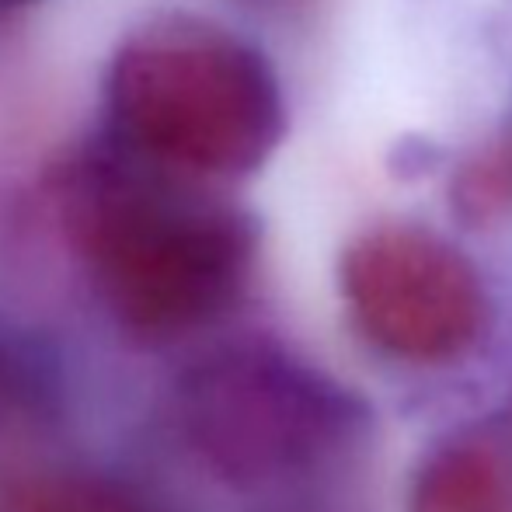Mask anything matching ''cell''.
I'll return each mask as SVG.
<instances>
[{"label":"cell","mask_w":512,"mask_h":512,"mask_svg":"<svg viewBox=\"0 0 512 512\" xmlns=\"http://www.w3.org/2000/svg\"><path fill=\"white\" fill-rule=\"evenodd\" d=\"M63 223L105 304L140 338H175L216 317L248 272L251 234L241 216L115 161L74 171Z\"/></svg>","instance_id":"cell-1"},{"label":"cell","mask_w":512,"mask_h":512,"mask_svg":"<svg viewBox=\"0 0 512 512\" xmlns=\"http://www.w3.org/2000/svg\"><path fill=\"white\" fill-rule=\"evenodd\" d=\"M108 105L143 157L192 175L251 171L283 122L262 56L189 21L129 35L108 74Z\"/></svg>","instance_id":"cell-2"},{"label":"cell","mask_w":512,"mask_h":512,"mask_svg":"<svg viewBox=\"0 0 512 512\" xmlns=\"http://www.w3.org/2000/svg\"><path fill=\"white\" fill-rule=\"evenodd\" d=\"M335 401L283 359L234 352L199 366L182 387V425L196 453L234 485H269L321 457Z\"/></svg>","instance_id":"cell-3"},{"label":"cell","mask_w":512,"mask_h":512,"mask_svg":"<svg viewBox=\"0 0 512 512\" xmlns=\"http://www.w3.org/2000/svg\"><path fill=\"white\" fill-rule=\"evenodd\" d=\"M342 290L359 331L377 349L411 363L457 356L485 317L471 265L418 230H377L352 244Z\"/></svg>","instance_id":"cell-4"},{"label":"cell","mask_w":512,"mask_h":512,"mask_svg":"<svg viewBox=\"0 0 512 512\" xmlns=\"http://www.w3.org/2000/svg\"><path fill=\"white\" fill-rule=\"evenodd\" d=\"M509 481L485 443H450L422 464L408 512H506Z\"/></svg>","instance_id":"cell-5"},{"label":"cell","mask_w":512,"mask_h":512,"mask_svg":"<svg viewBox=\"0 0 512 512\" xmlns=\"http://www.w3.org/2000/svg\"><path fill=\"white\" fill-rule=\"evenodd\" d=\"M11 512H143L122 488L98 478H46L25 488Z\"/></svg>","instance_id":"cell-6"},{"label":"cell","mask_w":512,"mask_h":512,"mask_svg":"<svg viewBox=\"0 0 512 512\" xmlns=\"http://www.w3.org/2000/svg\"><path fill=\"white\" fill-rule=\"evenodd\" d=\"M0 4H4V0H0Z\"/></svg>","instance_id":"cell-7"}]
</instances>
